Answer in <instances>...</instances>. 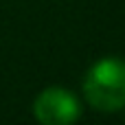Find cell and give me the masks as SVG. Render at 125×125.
Segmentation results:
<instances>
[{"label":"cell","instance_id":"6da1fadb","mask_svg":"<svg viewBox=\"0 0 125 125\" xmlns=\"http://www.w3.org/2000/svg\"><path fill=\"white\" fill-rule=\"evenodd\" d=\"M83 97L99 112H119L125 108V62L103 57L90 66L83 79Z\"/></svg>","mask_w":125,"mask_h":125},{"label":"cell","instance_id":"7a4b0ae2","mask_svg":"<svg viewBox=\"0 0 125 125\" xmlns=\"http://www.w3.org/2000/svg\"><path fill=\"white\" fill-rule=\"evenodd\" d=\"M33 116L42 125H70L81 116V103L70 90L51 86L35 97Z\"/></svg>","mask_w":125,"mask_h":125}]
</instances>
